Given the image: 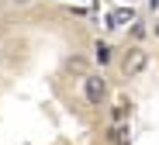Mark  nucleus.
Returning a JSON list of instances; mask_svg holds the SVG:
<instances>
[{
	"instance_id": "obj_6",
	"label": "nucleus",
	"mask_w": 159,
	"mask_h": 145,
	"mask_svg": "<svg viewBox=\"0 0 159 145\" xmlns=\"http://www.w3.org/2000/svg\"><path fill=\"white\" fill-rule=\"evenodd\" d=\"M111 142H114V145H131L128 125H111Z\"/></svg>"
},
{
	"instance_id": "obj_8",
	"label": "nucleus",
	"mask_w": 159,
	"mask_h": 145,
	"mask_svg": "<svg viewBox=\"0 0 159 145\" xmlns=\"http://www.w3.org/2000/svg\"><path fill=\"white\" fill-rule=\"evenodd\" d=\"M156 4H159V0H149V7H156Z\"/></svg>"
},
{
	"instance_id": "obj_9",
	"label": "nucleus",
	"mask_w": 159,
	"mask_h": 145,
	"mask_svg": "<svg viewBox=\"0 0 159 145\" xmlns=\"http://www.w3.org/2000/svg\"><path fill=\"white\" fill-rule=\"evenodd\" d=\"M156 35H159V21H156Z\"/></svg>"
},
{
	"instance_id": "obj_1",
	"label": "nucleus",
	"mask_w": 159,
	"mask_h": 145,
	"mask_svg": "<svg viewBox=\"0 0 159 145\" xmlns=\"http://www.w3.org/2000/svg\"><path fill=\"white\" fill-rule=\"evenodd\" d=\"M149 69V52L142 48V45H131L128 52H125V59H121V73L128 76V79H135V76H142Z\"/></svg>"
},
{
	"instance_id": "obj_5",
	"label": "nucleus",
	"mask_w": 159,
	"mask_h": 145,
	"mask_svg": "<svg viewBox=\"0 0 159 145\" xmlns=\"http://www.w3.org/2000/svg\"><path fill=\"white\" fill-rule=\"evenodd\" d=\"M111 55H114V52H111V45H107V42H100V38L93 42V62H97L100 69L111 62Z\"/></svg>"
},
{
	"instance_id": "obj_4",
	"label": "nucleus",
	"mask_w": 159,
	"mask_h": 145,
	"mask_svg": "<svg viewBox=\"0 0 159 145\" xmlns=\"http://www.w3.org/2000/svg\"><path fill=\"white\" fill-rule=\"evenodd\" d=\"M128 21H135V11L131 7H118L107 14V28H128Z\"/></svg>"
},
{
	"instance_id": "obj_7",
	"label": "nucleus",
	"mask_w": 159,
	"mask_h": 145,
	"mask_svg": "<svg viewBox=\"0 0 159 145\" xmlns=\"http://www.w3.org/2000/svg\"><path fill=\"white\" fill-rule=\"evenodd\" d=\"M131 38H135V42L145 38V24H135V28H131Z\"/></svg>"
},
{
	"instance_id": "obj_3",
	"label": "nucleus",
	"mask_w": 159,
	"mask_h": 145,
	"mask_svg": "<svg viewBox=\"0 0 159 145\" xmlns=\"http://www.w3.org/2000/svg\"><path fill=\"white\" fill-rule=\"evenodd\" d=\"M128 118H131V100H114L111 104V125H128Z\"/></svg>"
},
{
	"instance_id": "obj_2",
	"label": "nucleus",
	"mask_w": 159,
	"mask_h": 145,
	"mask_svg": "<svg viewBox=\"0 0 159 145\" xmlns=\"http://www.w3.org/2000/svg\"><path fill=\"white\" fill-rule=\"evenodd\" d=\"M83 100H87L90 107H100L104 100H107V79H104V73L83 76Z\"/></svg>"
}]
</instances>
